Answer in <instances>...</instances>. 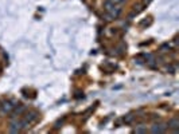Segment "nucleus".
I'll use <instances>...</instances> for the list:
<instances>
[{"label":"nucleus","mask_w":179,"mask_h":134,"mask_svg":"<svg viewBox=\"0 0 179 134\" xmlns=\"http://www.w3.org/2000/svg\"><path fill=\"white\" fill-rule=\"evenodd\" d=\"M0 106H1V103H0Z\"/></svg>","instance_id":"obj_12"},{"label":"nucleus","mask_w":179,"mask_h":134,"mask_svg":"<svg viewBox=\"0 0 179 134\" xmlns=\"http://www.w3.org/2000/svg\"><path fill=\"white\" fill-rule=\"evenodd\" d=\"M121 14V8L120 7H113L110 11H106V20H113V19H117Z\"/></svg>","instance_id":"obj_1"},{"label":"nucleus","mask_w":179,"mask_h":134,"mask_svg":"<svg viewBox=\"0 0 179 134\" xmlns=\"http://www.w3.org/2000/svg\"><path fill=\"white\" fill-rule=\"evenodd\" d=\"M150 1H151V0H143V3H144V4H148Z\"/></svg>","instance_id":"obj_11"},{"label":"nucleus","mask_w":179,"mask_h":134,"mask_svg":"<svg viewBox=\"0 0 179 134\" xmlns=\"http://www.w3.org/2000/svg\"><path fill=\"white\" fill-rule=\"evenodd\" d=\"M24 119L27 121L28 124L31 125L32 122H35L36 119H38V114L35 113V111H31V113H27L26 114V117H24Z\"/></svg>","instance_id":"obj_3"},{"label":"nucleus","mask_w":179,"mask_h":134,"mask_svg":"<svg viewBox=\"0 0 179 134\" xmlns=\"http://www.w3.org/2000/svg\"><path fill=\"white\" fill-rule=\"evenodd\" d=\"M24 110H26L24 106H23V105H19V106H16V109H15L14 114H15V115H20L22 113H24Z\"/></svg>","instance_id":"obj_8"},{"label":"nucleus","mask_w":179,"mask_h":134,"mask_svg":"<svg viewBox=\"0 0 179 134\" xmlns=\"http://www.w3.org/2000/svg\"><path fill=\"white\" fill-rule=\"evenodd\" d=\"M135 133H147V129L145 127H137V129H135Z\"/></svg>","instance_id":"obj_9"},{"label":"nucleus","mask_w":179,"mask_h":134,"mask_svg":"<svg viewBox=\"0 0 179 134\" xmlns=\"http://www.w3.org/2000/svg\"><path fill=\"white\" fill-rule=\"evenodd\" d=\"M110 1H112V3L115 4V6H119V4L124 3V1H125V0H110Z\"/></svg>","instance_id":"obj_10"},{"label":"nucleus","mask_w":179,"mask_h":134,"mask_svg":"<svg viewBox=\"0 0 179 134\" xmlns=\"http://www.w3.org/2000/svg\"><path fill=\"white\" fill-rule=\"evenodd\" d=\"M113 7H116V6H115L110 0H105V1H104V8H105V11H110Z\"/></svg>","instance_id":"obj_6"},{"label":"nucleus","mask_w":179,"mask_h":134,"mask_svg":"<svg viewBox=\"0 0 179 134\" xmlns=\"http://www.w3.org/2000/svg\"><path fill=\"white\" fill-rule=\"evenodd\" d=\"M14 107H15V105H14L12 101H6V102L1 103L0 110H1V113L3 114H8V113H11V111L14 110Z\"/></svg>","instance_id":"obj_2"},{"label":"nucleus","mask_w":179,"mask_h":134,"mask_svg":"<svg viewBox=\"0 0 179 134\" xmlns=\"http://www.w3.org/2000/svg\"><path fill=\"white\" fill-rule=\"evenodd\" d=\"M134 119H135V115H132V114H127V115L123 118L124 124H132Z\"/></svg>","instance_id":"obj_7"},{"label":"nucleus","mask_w":179,"mask_h":134,"mask_svg":"<svg viewBox=\"0 0 179 134\" xmlns=\"http://www.w3.org/2000/svg\"><path fill=\"white\" fill-rule=\"evenodd\" d=\"M169 127L174 129V131H178V127H179V119L178 118H172V119L169 121Z\"/></svg>","instance_id":"obj_5"},{"label":"nucleus","mask_w":179,"mask_h":134,"mask_svg":"<svg viewBox=\"0 0 179 134\" xmlns=\"http://www.w3.org/2000/svg\"><path fill=\"white\" fill-rule=\"evenodd\" d=\"M167 129V126H166L164 124H155L154 126H152V129H151V131L152 133H163V131Z\"/></svg>","instance_id":"obj_4"}]
</instances>
